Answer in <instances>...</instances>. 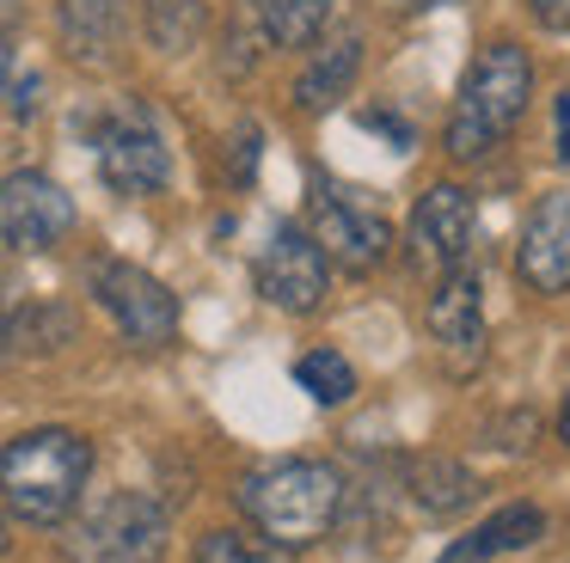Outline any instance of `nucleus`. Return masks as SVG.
<instances>
[{"mask_svg": "<svg viewBox=\"0 0 570 563\" xmlns=\"http://www.w3.org/2000/svg\"><path fill=\"white\" fill-rule=\"evenodd\" d=\"M344 472L325 460H271L239 477V514L283 551L320 545L344 521Z\"/></svg>", "mask_w": 570, "mask_h": 563, "instance_id": "nucleus-1", "label": "nucleus"}, {"mask_svg": "<svg viewBox=\"0 0 570 563\" xmlns=\"http://www.w3.org/2000/svg\"><path fill=\"white\" fill-rule=\"evenodd\" d=\"M92 477V441L75 428H31L0 447V508L31 526H62Z\"/></svg>", "mask_w": 570, "mask_h": 563, "instance_id": "nucleus-2", "label": "nucleus"}, {"mask_svg": "<svg viewBox=\"0 0 570 563\" xmlns=\"http://www.w3.org/2000/svg\"><path fill=\"white\" fill-rule=\"evenodd\" d=\"M528 98H533V61L521 43L497 37L472 56L466 80L454 92V110H448V154L454 159H484L521 117H528Z\"/></svg>", "mask_w": 570, "mask_h": 563, "instance_id": "nucleus-3", "label": "nucleus"}, {"mask_svg": "<svg viewBox=\"0 0 570 563\" xmlns=\"http://www.w3.org/2000/svg\"><path fill=\"white\" fill-rule=\"evenodd\" d=\"M166 508L141 490H117V496L92 502L62 539L68 563H160L166 557Z\"/></svg>", "mask_w": 570, "mask_h": 563, "instance_id": "nucleus-4", "label": "nucleus"}, {"mask_svg": "<svg viewBox=\"0 0 570 563\" xmlns=\"http://www.w3.org/2000/svg\"><path fill=\"white\" fill-rule=\"evenodd\" d=\"M87 288L111 313V325L124 330V343H136V349H160V343L178 337V294L160 276H148L141 264L99 257L87 269Z\"/></svg>", "mask_w": 570, "mask_h": 563, "instance_id": "nucleus-5", "label": "nucleus"}, {"mask_svg": "<svg viewBox=\"0 0 570 563\" xmlns=\"http://www.w3.org/2000/svg\"><path fill=\"white\" fill-rule=\"evenodd\" d=\"M92 147H99V178L117 196H154L173 178V154H166V135L148 105H124L111 117H99L92 122Z\"/></svg>", "mask_w": 570, "mask_h": 563, "instance_id": "nucleus-6", "label": "nucleus"}, {"mask_svg": "<svg viewBox=\"0 0 570 563\" xmlns=\"http://www.w3.org/2000/svg\"><path fill=\"white\" fill-rule=\"evenodd\" d=\"M252 282H258V294L271 306H283V313H320L325 300V282H332V264H325V251L313 245L307 227H295V220H276L271 239L258 245V257H252Z\"/></svg>", "mask_w": 570, "mask_h": 563, "instance_id": "nucleus-7", "label": "nucleus"}, {"mask_svg": "<svg viewBox=\"0 0 570 563\" xmlns=\"http://www.w3.org/2000/svg\"><path fill=\"white\" fill-rule=\"evenodd\" d=\"M307 233L325 251V264H344V269H356V276L381 264L386 245H393V227H386L374 208H362L350 190H337V184H313Z\"/></svg>", "mask_w": 570, "mask_h": 563, "instance_id": "nucleus-8", "label": "nucleus"}, {"mask_svg": "<svg viewBox=\"0 0 570 563\" xmlns=\"http://www.w3.org/2000/svg\"><path fill=\"white\" fill-rule=\"evenodd\" d=\"M411 251L435 276L472 269V257H479V208H472V196L460 184H430L417 196V208H411Z\"/></svg>", "mask_w": 570, "mask_h": 563, "instance_id": "nucleus-9", "label": "nucleus"}, {"mask_svg": "<svg viewBox=\"0 0 570 563\" xmlns=\"http://www.w3.org/2000/svg\"><path fill=\"white\" fill-rule=\"evenodd\" d=\"M75 227V203L43 171H13L0 178V245L7 251H50Z\"/></svg>", "mask_w": 570, "mask_h": 563, "instance_id": "nucleus-10", "label": "nucleus"}, {"mask_svg": "<svg viewBox=\"0 0 570 563\" xmlns=\"http://www.w3.org/2000/svg\"><path fill=\"white\" fill-rule=\"evenodd\" d=\"M423 325H430L448 374H472V367L484 362V288H479V276H472V269L435 276V294H430V306H423Z\"/></svg>", "mask_w": 570, "mask_h": 563, "instance_id": "nucleus-11", "label": "nucleus"}, {"mask_svg": "<svg viewBox=\"0 0 570 563\" xmlns=\"http://www.w3.org/2000/svg\"><path fill=\"white\" fill-rule=\"evenodd\" d=\"M515 276L533 294H570V190H552L521 220Z\"/></svg>", "mask_w": 570, "mask_h": 563, "instance_id": "nucleus-12", "label": "nucleus"}, {"mask_svg": "<svg viewBox=\"0 0 570 563\" xmlns=\"http://www.w3.org/2000/svg\"><path fill=\"white\" fill-rule=\"evenodd\" d=\"M56 31L80 68H111L129 37V0H56Z\"/></svg>", "mask_w": 570, "mask_h": 563, "instance_id": "nucleus-13", "label": "nucleus"}, {"mask_svg": "<svg viewBox=\"0 0 570 563\" xmlns=\"http://www.w3.org/2000/svg\"><path fill=\"white\" fill-rule=\"evenodd\" d=\"M533 539H546V514L533 508V502H509L491 521L472 526L466 539H454V545L442 551V563H491V557H503V551H528Z\"/></svg>", "mask_w": 570, "mask_h": 563, "instance_id": "nucleus-14", "label": "nucleus"}, {"mask_svg": "<svg viewBox=\"0 0 570 563\" xmlns=\"http://www.w3.org/2000/svg\"><path fill=\"white\" fill-rule=\"evenodd\" d=\"M356 73H362V31H344L325 49H313V61L295 80V105L307 110V117H320V110H332L337 98L356 86Z\"/></svg>", "mask_w": 570, "mask_h": 563, "instance_id": "nucleus-15", "label": "nucleus"}, {"mask_svg": "<svg viewBox=\"0 0 570 563\" xmlns=\"http://www.w3.org/2000/svg\"><path fill=\"white\" fill-rule=\"evenodd\" d=\"M246 24L264 49H313L332 24V0H246Z\"/></svg>", "mask_w": 570, "mask_h": 563, "instance_id": "nucleus-16", "label": "nucleus"}, {"mask_svg": "<svg viewBox=\"0 0 570 563\" xmlns=\"http://www.w3.org/2000/svg\"><path fill=\"white\" fill-rule=\"evenodd\" d=\"M405 490H411V502H417L423 514L448 521V514L472 508V496H479V477H472V465L448 460V453H423V460L405 465Z\"/></svg>", "mask_w": 570, "mask_h": 563, "instance_id": "nucleus-17", "label": "nucleus"}, {"mask_svg": "<svg viewBox=\"0 0 570 563\" xmlns=\"http://www.w3.org/2000/svg\"><path fill=\"white\" fill-rule=\"evenodd\" d=\"M141 31L160 56H190L209 31V7L203 0H141Z\"/></svg>", "mask_w": 570, "mask_h": 563, "instance_id": "nucleus-18", "label": "nucleus"}, {"mask_svg": "<svg viewBox=\"0 0 570 563\" xmlns=\"http://www.w3.org/2000/svg\"><path fill=\"white\" fill-rule=\"evenodd\" d=\"M190 563H295V551L271 545L258 533H239V526H215V533L197 539Z\"/></svg>", "mask_w": 570, "mask_h": 563, "instance_id": "nucleus-19", "label": "nucleus"}, {"mask_svg": "<svg viewBox=\"0 0 570 563\" xmlns=\"http://www.w3.org/2000/svg\"><path fill=\"white\" fill-rule=\"evenodd\" d=\"M295 379H301V392L320 398V404H350L356 398V367H350L337 349H307L295 362Z\"/></svg>", "mask_w": 570, "mask_h": 563, "instance_id": "nucleus-20", "label": "nucleus"}, {"mask_svg": "<svg viewBox=\"0 0 570 563\" xmlns=\"http://www.w3.org/2000/svg\"><path fill=\"white\" fill-rule=\"evenodd\" d=\"M528 12L546 31H570V0H528Z\"/></svg>", "mask_w": 570, "mask_h": 563, "instance_id": "nucleus-21", "label": "nucleus"}, {"mask_svg": "<svg viewBox=\"0 0 570 563\" xmlns=\"http://www.w3.org/2000/svg\"><path fill=\"white\" fill-rule=\"evenodd\" d=\"M558 154L570 159V92L558 98Z\"/></svg>", "mask_w": 570, "mask_h": 563, "instance_id": "nucleus-22", "label": "nucleus"}, {"mask_svg": "<svg viewBox=\"0 0 570 563\" xmlns=\"http://www.w3.org/2000/svg\"><path fill=\"white\" fill-rule=\"evenodd\" d=\"M13 545V533H7V508H0V551Z\"/></svg>", "mask_w": 570, "mask_h": 563, "instance_id": "nucleus-23", "label": "nucleus"}, {"mask_svg": "<svg viewBox=\"0 0 570 563\" xmlns=\"http://www.w3.org/2000/svg\"><path fill=\"white\" fill-rule=\"evenodd\" d=\"M558 435L570 441V398H564V416H558Z\"/></svg>", "mask_w": 570, "mask_h": 563, "instance_id": "nucleus-24", "label": "nucleus"}]
</instances>
